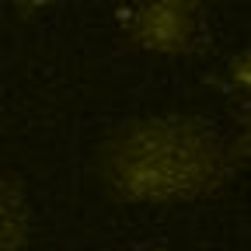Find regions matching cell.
Instances as JSON below:
<instances>
[{
    "label": "cell",
    "mask_w": 251,
    "mask_h": 251,
    "mask_svg": "<svg viewBox=\"0 0 251 251\" xmlns=\"http://www.w3.org/2000/svg\"><path fill=\"white\" fill-rule=\"evenodd\" d=\"M224 140H227V153H230L234 164H241V161L251 157V105L237 108V115L230 119V133Z\"/></svg>",
    "instance_id": "5b68a950"
},
{
    "label": "cell",
    "mask_w": 251,
    "mask_h": 251,
    "mask_svg": "<svg viewBox=\"0 0 251 251\" xmlns=\"http://www.w3.org/2000/svg\"><path fill=\"white\" fill-rule=\"evenodd\" d=\"M126 251H168V248H161V244H136V248H126Z\"/></svg>",
    "instance_id": "8992f818"
},
{
    "label": "cell",
    "mask_w": 251,
    "mask_h": 251,
    "mask_svg": "<svg viewBox=\"0 0 251 251\" xmlns=\"http://www.w3.org/2000/svg\"><path fill=\"white\" fill-rule=\"evenodd\" d=\"M115 21L122 46L150 56H192L206 42V7L196 0H143Z\"/></svg>",
    "instance_id": "7a4b0ae2"
},
{
    "label": "cell",
    "mask_w": 251,
    "mask_h": 251,
    "mask_svg": "<svg viewBox=\"0 0 251 251\" xmlns=\"http://www.w3.org/2000/svg\"><path fill=\"white\" fill-rule=\"evenodd\" d=\"M220 87H224L237 105H251V49H241L224 63Z\"/></svg>",
    "instance_id": "277c9868"
},
{
    "label": "cell",
    "mask_w": 251,
    "mask_h": 251,
    "mask_svg": "<svg viewBox=\"0 0 251 251\" xmlns=\"http://www.w3.org/2000/svg\"><path fill=\"white\" fill-rule=\"evenodd\" d=\"M234 161L227 140L199 115L164 112L126 119L98 140L91 171L122 206H181L213 196Z\"/></svg>",
    "instance_id": "6da1fadb"
},
{
    "label": "cell",
    "mask_w": 251,
    "mask_h": 251,
    "mask_svg": "<svg viewBox=\"0 0 251 251\" xmlns=\"http://www.w3.org/2000/svg\"><path fill=\"white\" fill-rule=\"evenodd\" d=\"M31 230V209L18 175H0V251H21Z\"/></svg>",
    "instance_id": "3957f363"
}]
</instances>
